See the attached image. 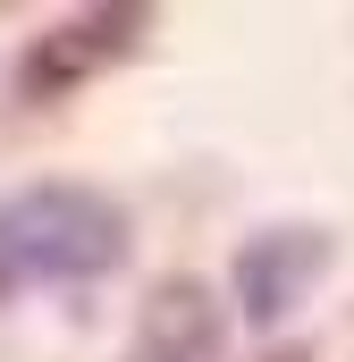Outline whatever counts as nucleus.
<instances>
[{"instance_id":"f257e3e1","label":"nucleus","mask_w":354,"mask_h":362,"mask_svg":"<svg viewBox=\"0 0 354 362\" xmlns=\"http://www.w3.org/2000/svg\"><path fill=\"white\" fill-rule=\"evenodd\" d=\"M127 245H135V219L101 185L76 177L17 185L0 194V303L34 286H93L127 262Z\"/></svg>"},{"instance_id":"f03ea898","label":"nucleus","mask_w":354,"mask_h":362,"mask_svg":"<svg viewBox=\"0 0 354 362\" xmlns=\"http://www.w3.org/2000/svg\"><path fill=\"white\" fill-rule=\"evenodd\" d=\"M144 25H152V8H76V17H59V25H42V34L25 42V59H17V101L42 110V101H59V93L93 85L101 68H118V59L144 42Z\"/></svg>"},{"instance_id":"7ed1b4c3","label":"nucleus","mask_w":354,"mask_h":362,"mask_svg":"<svg viewBox=\"0 0 354 362\" xmlns=\"http://www.w3.org/2000/svg\"><path fill=\"white\" fill-rule=\"evenodd\" d=\"M329 228L321 219H278V228H253L245 245H236V262H228V295H236V312L253 320V329H278L312 286L329 270Z\"/></svg>"},{"instance_id":"20e7f679","label":"nucleus","mask_w":354,"mask_h":362,"mask_svg":"<svg viewBox=\"0 0 354 362\" xmlns=\"http://www.w3.org/2000/svg\"><path fill=\"white\" fill-rule=\"evenodd\" d=\"M219 354H228V303L202 278H161L118 362H219Z\"/></svg>"}]
</instances>
